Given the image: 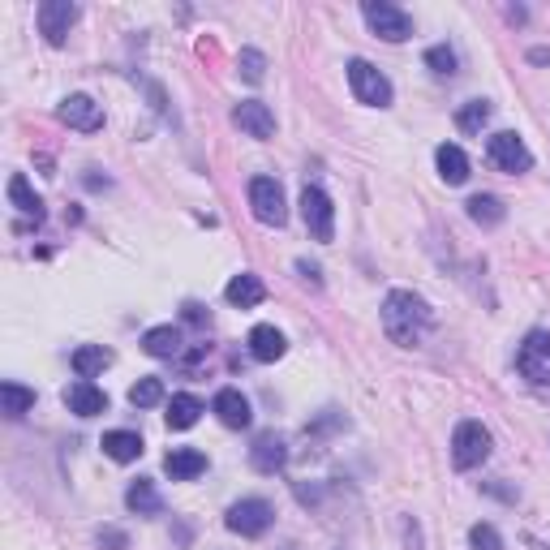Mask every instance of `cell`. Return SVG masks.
I'll list each match as a JSON object with an SVG mask.
<instances>
[{"mask_svg":"<svg viewBox=\"0 0 550 550\" xmlns=\"http://www.w3.org/2000/svg\"><path fill=\"white\" fill-rule=\"evenodd\" d=\"M349 86H353L357 104H366V108L392 104V82H387L370 61H349Z\"/></svg>","mask_w":550,"mask_h":550,"instance_id":"3","label":"cell"},{"mask_svg":"<svg viewBox=\"0 0 550 550\" xmlns=\"http://www.w3.org/2000/svg\"><path fill=\"white\" fill-rule=\"evenodd\" d=\"M9 202H13V207H18L22 215H35V220L43 215V202H39V194L31 190V185H26L22 172H13V177H9Z\"/></svg>","mask_w":550,"mask_h":550,"instance_id":"26","label":"cell"},{"mask_svg":"<svg viewBox=\"0 0 550 550\" xmlns=\"http://www.w3.org/2000/svg\"><path fill=\"white\" fill-rule=\"evenodd\" d=\"M297 271H301V275H306V280H310V284H318V267H310V263H306V258H301V263H297Z\"/></svg>","mask_w":550,"mask_h":550,"instance_id":"35","label":"cell"},{"mask_svg":"<svg viewBox=\"0 0 550 550\" xmlns=\"http://www.w3.org/2000/svg\"><path fill=\"white\" fill-rule=\"evenodd\" d=\"M250 207H254V220L267 228H284V220H288L284 190H280V181H271V177L250 181Z\"/></svg>","mask_w":550,"mask_h":550,"instance_id":"4","label":"cell"},{"mask_svg":"<svg viewBox=\"0 0 550 550\" xmlns=\"http://www.w3.org/2000/svg\"><path fill=\"white\" fill-rule=\"evenodd\" d=\"M61 121L69 129H82V134H95V129H104V108L91 95H69L61 99Z\"/></svg>","mask_w":550,"mask_h":550,"instance_id":"12","label":"cell"},{"mask_svg":"<svg viewBox=\"0 0 550 550\" xmlns=\"http://www.w3.org/2000/svg\"><path fill=\"white\" fill-rule=\"evenodd\" d=\"M237 65H241V78H245V82H263V78H267V56L258 52V48H245Z\"/></svg>","mask_w":550,"mask_h":550,"instance_id":"31","label":"cell"},{"mask_svg":"<svg viewBox=\"0 0 550 550\" xmlns=\"http://www.w3.org/2000/svg\"><path fill=\"white\" fill-rule=\"evenodd\" d=\"M542 550H550V546H542Z\"/></svg>","mask_w":550,"mask_h":550,"instance_id":"37","label":"cell"},{"mask_svg":"<svg viewBox=\"0 0 550 550\" xmlns=\"http://www.w3.org/2000/svg\"><path fill=\"white\" fill-rule=\"evenodd\" d=\"M430 327H434V314L417 293H409V288H392V293L383 297V331H387V340L392 344H400V349H417Z\"/></svg>","mask_w":550,"mask_h":550,"instance_id":"1","label":"cell"},{"mask_svg":"<svg viewBox=\"0 0 550 550\" xmlns=\"http://www.w3.org/2000/svg\"><path fill=\"white\" fill-rule=\"evenodd\" d=\"M74 22H78V5H69V0H43L39 5V35L48 39L52 48H61Z\"/></svg>","mask_w":550,"mask_h":550,"instance_id":"10","label":"cell"},{"mask_svg":"<svg viewBox=\"0 0 550 550\" xmlns=\"http://www.w3.org/2000/svg\"><path fill=\"white\" fill-rule=\"evenodd\" d=\"M233 121L245 129L250 138H271L275 134V117L267 104H258V99H245V104L233 108Z\"/></svg>","mask_w":550,"mask_h":550,"instance_id":"16","label":"cell"},{"mask_svg":"<svg viewBox=\"0 0 550 550\" xmlns=\"http://www.w3.org/2000/svg\"><path fill=\"white\" fill-rule=\"evenodd\" d=\"M142 349H147L151 357H177L181 353V331L177 327H151L147 336H142Z\"/></svg>","mask_w":550,"mask_h":550,"instance_id":"24","label":"cell"},{"mask_svg":"<svg viewBox=\"0 0 550 550\" xmlns=\"http://www.w3.org/2000/svg\"><path fill=\"white\" fill-rule=\"evenodd\" d=\"M198 417H202V400H198V396L177 392V396L168 400V426H172V430H190Z\"/></svg>","mask_w":550,"mask_h":550,"instance_id":"23","label":"cell"},{"mask_svg":"<svg viewBox=\"0 0 550 550\" xmlns=\"http://www.w3.org/2000/svg\"><path fill=\"white\" fill-rule=\"evenodd\" d=\"M516 370L538 387L550 383V331H529L525 344H520V353H516Z\"/></svg>","mask_w":550,"mask_h":550,"instance_id":"7","label":"cell"},{"mask_svg":"<svg viewBox=\"0 0 550 550\" xmlns=\"http://www.w3.org/2000/svg\"><path fill=\"white\" fill-rule=\"evenodd\" d=\"M125 508H129V512H138V516H159V512H164V499H159L155 482L138 477V482L125 490Z\"/></svg>","mask_w":550,"mask_h":550,"instance_id":"19","label":"cell"},{"mask_svg":"<svg viewBox=\"0 0 550 550\" xmlns=\"http://www.w3.org/2000/svg\"><path fill=\"white\" fill-rule=\"evenodd\" d=\"M65 404H69V413H78V417H99V413H108V396L99 392L91 379L69 383V387H65Z\"/></svg>","mask_w":550,"mask_h":550,"instance_id":"13","label":"cell"},{"mask_svg":"<svg viewBox=\"0 0 550 550\" xmlns=\"http://www.w3.org/2000/svg\"><path fill=\"white\" fill-rule=\"evenodd\" d=\"M490 456V430L482 422H460L452 434V460L456 469H477Z\"/></svg>","mask_w":550,"mask_h":550,"instance_id":"5","label":"cell"},{"mask_svg":"<svg viewBox=\"0 0 550 550\" xmlns=\"http://www.w3.org/2000/svg\"><path fill=\"white\" fill-rule=\"evenodd\" d=\"M159 400H164V383L159 379H138L129 387V404H134V409H155Z\"/></svg>","mask_w":550,"mask_h":550,"instance_id":"29","label":"cell"},{"mask_svg":"<svg viewBox=\"0 0 550 550\" xmlns=\"http://www.w3.org/2000/svg\"><path fill=\"white\" fill-rule=\"evenodd\" d=\"M164 473L172 482H194L198 473H207V456H202L198 447H172L164 456Z\"/></svg>","mask_w":550,"mask_h":550,"instance_id":"14","label":"cell"},{"mask_svg":"<svg viewBox=\"0 0 550 550\" xmlns=\"http://www.w3.org/2000/svg\"><path fill=\"white\" fill-rule=\"evenodd\" d=\"M469 546L473 550H503V538H499L495 525H473L469 529Z\"/></svg>","mask_w":550,"mask_h":550,"instance_id":"32","label":"cell"},{"mask_svg":"<svg viewBox=\"0 0 550 550\" xmlns=\"http://www.w3.org/2000/svg\"><path fill=\"white\" fill-rule=\"evenodd\" d=\"M486 159L495 164L499 172H529L533 168V155L529 147L520 142V134H512V129H503V134H495L486 142Z\"/></svg>","mask_w":550,"mask_h":550,"instance_id":"9","label":"cell"},{"mask_svg":"<svg viewBox=\"0 0 550 550\" xmlns=\"http://www.w3.org/2000/svg\"><path fill=\"white\" fill-rule=\"evenodd\" d=\"M426 65H430L439 78H452V74H456V52L447 48V43H434V48L426 52Z\"/></svg>","mask_w":550,"mask_h":550,"instance_id":"30","label":"cell"},{"mask_svg":"<svg viewBox=\"0 0 550 550\" xmlns=\"http://www.w3.org/2000/svg\"><path fill=\"white\" fill-rule=\"evenodd\" d=\"M490 112H495V108H490L486 99H469V104L456 112V125L465 129V134H482L486 121H490Z\"/></svg>","mask_w":550,"mask_h":550,"instance_id":"28","label":"cell"},{"mask_svg":"<svg viewBox=\"0 0 550 550\" xmlns=\"http://www.w3.org/2000/svg\"><path fill=\"white\" fill-rule=\"evenodd\" d=\"M0 400H5V413L9 417H22L35 409V387H22V383H0Z\"/></svg>","mask_w":550,"mask_h":550,"instance_id":"27","label":"cell"},{"mask_svg":"<svg viewBox=\"0 0 550 550\" xmlns=\"http://www.w3.org/2000/svg\"><path fill=\"white\" fill-rule=\"evenodd\" d=\"M361 18H366L370 31L387 43H404L413 35V18L400 5H392V0H366V5H361Z\"/></svg>","mask_w":550,"mask_h":550,"instance_id":"2","label":"cell"},{"mask_svg":"<svg viewBox=\"0 0 550 550\" xmlns=\"http://www.w3.org/2000/svg\"><path fill=\"white\" fill-rule=\"evenodd\" d=\"M503 202L495 198V194H473L469 198V220L473 224H482V228H495V224H503Z\"/></svg>","mask_w":550,"mask_h":550,"instance_id":"25","label":"cell"},{"mask_svg":"<svg viewBox=\"0 0 550 550\" xmlns=\"http://www.w3.org/2000/svg\"><path fill=\"white\" fill-rule=\"evenodd\" d=\"M250 465H254V473H263V477H275V473H280V469L288 465V443H284V434H275V430L258 434L254 447H250Z\"/></svg>","mask_w":550,"mask_h":550,"instance_id":"11","label":"cell"},{"mask_svg":"<svg viewBox=\"0 0 550 550\" xmlns=\"http://www.w3.org/2000/svg\"><path fill=\"white\" fill-rule=\"evenodd\" d=\"M211 409H215V417H220L228 430H245V426H250V417H254V413H250V400H245L237 387H224V392L215 396Z\"/></svg>","mask_w":550,"mask_h":550,"instance_id":"15","label":"cell"},{"mask_svg":"<svg viewBox=\"0 0 550 550\" xmlns=\"http://www.w3.org/2000/svg\"><path fill=\"white\" fill-rule=\"evenodd\" d=\"M99 546H104V550H125L129 546V538H125V533L121 529H99Z\"/></svg>","mask_w":550,"mask_h":550,"instance_id":"33","label":"cell"},{"mask_svg":"<svg viewBox=\"0 0 550 550\" xmlns=\"http://www.w3.org/2000/svg\"><path fill=\"white\" fill-rule=\"evenodd\" d=\"M104 456H112L117 465H129V460L142 456V439L134 430H108L104 434Z\"/></svg>","mask_w":550,"mask_h":550,"instance_id":"21","label":"cell"},{"mask_svg":"<svg viewBox=\"0 0 550 550\" xmlns=\"http://www.w3.org/2000/svg\"><path fill=\"white\" fill-rule=\"evenodd\" d=\"M284 349H288V344H284V336H280L275 327L263 323V327L250 331V357H254V361H280Z\"/></svg>","mask_w":550,"mask_h":550,"instance_id":"20","label":"cell"},{"mask_svg":"<svg viewBox=\"0 0 550 550\" xmlns=\"http://www.w3.org/2000/svg\"><path fill=\"white\" fill-rule=\"evenodd\" d=\"M185 318H190V323H207V310H202L198 301H185Z\"/></svg>","mask_w":550,"mask_h":550,"instance_id":"34","label":"cell"},{"mask_svg":"<svg viewBox=\"0 0 550 550\" xmlns=\"http://www.w3.org/2000/svg\"><path fill=\"white\" fill-rule=\"evenodd\" d=\"M434 164H439V177L447 185H465L469 181V155L456 147V142H443L439 151H434Z\"/></svg>","mask_w":550,"mask_h":550,"instance_id":"18","label":"cell"},{"mask_svg":"<svg viewBox=\"0 0 550 550\" xmlns=\"http://www.w3.org/2000/svg\"><path fill=\"white\" fill-rule=\"evenodd\" d=\"M112 366V353L104 349V344H82V349H74V374L78 379H95V374H104Z\"/></svg>","mask_w":550,"mask_h":550,"instance_id":"22","label":"cell"},{"mask_svg":"<svg viewBox=\"0 0 550 550\" xmlns=\"http://www.w3.org/2000/svg\"><path fill=\"white\" fill-rule=\"evenodd\" d=\"M224 297H228V306H241V310H250V306H263V301H267V284L258 280V275L241 271V275H233V280H228Z\"/></svg>","mask_w":550,"mask_h":550,"instance_id":"17","label":"cell"},{"mask_svg":"<svg viewBox=\"0 0 550 550\" xmlns=\"http://www.w3.org/2000/svg\"><path fill=\"white\" fill-rule=\"evenodd\" d=\"M301 220H306L314 241L336 237V207H331V198L318 190V185H306V190H301Z\"/></svg>","mask_w":550,"mask_h":550,"instance_id":"6","label":"cell"},{"mask_svg":"<svg viewBox=\"0 0 550 550\" xmlns=\"http://www.w3.org/2000/svg\"><path fill=\"white\" fill-rule=\"evenodd\" d=\"M275 520V508L267 499H241L228 508V529L241 533V538H263Z\"/></svg>","mask_w":550,"mask_h":550,"instance_id":"8","label":"cell"},{"mask_svg":"<svg viewBox=\"0 0 550 550\" xmlns=\"http://www.w3.org/2000/svg\"><path fill=\"white\" fill-rule=\"evenodd\" d=\"M529 61H538V65H542V61H550V52H546V48H533V52H529Z\"/></svg>","mask_w":550,"mask_h":550,"instance_id":"36","label":"cell"}]
</instances>
